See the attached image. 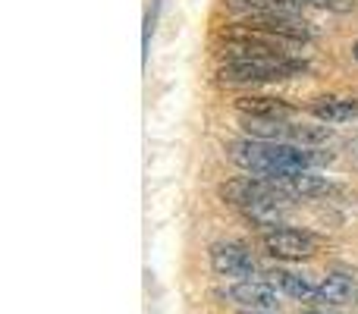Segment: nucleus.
<instances>
[{
	"mask_svg": "<svg viewBox=\"0 0 358 314\" xmlns=\"http://www.w3.org/2000/svg\"><path fill=\"white\" fill-rule=\"evenodd\" d=\"M227 157L236 166L248 170L252 176L280 179L292 176V173H305L311 166H324L334 160V151L321 148H299V145H283V142H258V138H236L227 145Z\"/></svg>",
	"mask_w": 358,
	"mask_h": 314,
	"instance_id": "nucleus-1",
	"label": "nucleus"
},
{
	"mask_svg": "<svg viewBox=\"0 0 358 314\" xmlns=\"http://www.w3.org/2000/svg\"><path fill=\"white\" fill-rule=\"evenodd\" d=\"M308 73L305 60H289V57H267V60H239L220 66V82L229 85H242V82H280L292 79V76Z\"/></svg>",
	"mask_w": 358,
	"mask_h": 314,
	"instance_id": "nucleus-2",
	"label": "nucleus"
},
{
	"mask_svg": "<svg viewBox=\"0 0 358 314\" xmlns=\"http://www.w3.org/2000/svg\"><path fill=\"white\" fill-rule=\"evenodd\" d=\"M264 248L267 255H273V258H283V261H302V258H311V255L321 248V239L311 233H305V229H271V233H264Z\"/></svg>",
	"mask_w": 358,
	"mask_h": 314,
	"instance_id": "nucleus-3",
	"label": "nucleus"
},
{
	"mask_svg": "<svg viewBox=\"0 0 358 314\" xmlns=\"http://www.w3.org/2000/svg\"><path fill=\"white\" fill-rule=\"evenodd\" d=\"M210 267L220 277H239V280H252L255 277V258L236 242H217L210 245Z\"/></svg>",
	"mask_w": 358,
	"mask_h": 314,
	"instance_id": "nucleus-4",
	"label": "nucleus"
},
{
	"mask_svg": "<svg viewBox=\"0 0 358 314\" xmlns=\"http://www.w3.org/2000/svg\"><path fill=\"white\" fill-rule=\"evenodd\" d=\"M229 299L248 311H273L280 305V292L273 286H267L264 280H242L229 290Z\"/></svg>",
	"mask_w": 358,
	"mask_h": 314,
	"instance_id": "nucleus-5",
	"label": "nucleus"
},
{
	"mask_svg": "<svg viewBox=\"0 0 358 314\" xmlns=\"http://www.w3.org/2000/svg\"><path fill=\"white\" fill-rule=\"evenodd\" d=\"M236 110L248 120H271V123H283L296 113V107L286 104L280 98H239L236 101Z\"/></svg>",
	"mask_w": 358,
	"mask_h": 314,
	"instance_id": "nucleus-6",
	"label": "nucleus"
},
{
	"mask_svg": "<svg viewBox=\"0 0 358 314\" xmlns=\"http://www.w3.org/2000/svg\"><path fill=\"white\" fill-rule=\"evenodd\" d=\"M264 283L273 286L277 292H286V296H292V299H315V292H317V286L311 283L305 273H292V271H283V267L267 271Z\"/></svg>",
	"mask_w": 358,
	"mask_h": 314,
	"instance_id": "nucleus-7",
	"label": "nucleus"
},
{
	"mask_svg": "<svg viewBox=\"0 0 358 314\" xmlns=\"http://www.w3.org/2000/svg\"><path fill=\"white\" fill-rule=\"evenodd\" d=\"M229 10L236 13H252V16H283L292 19L302 13V3L296 0H227Z\"/></svg>",
	"mask_w": 358,
	"mask_h": 314,
	"instance_id": "nucleus-8",
	"label": "nucleus"
},
{
	"mask_svg": "<svg viewBox=\"0 0 358 314\" xmlns=\"http://www.w3.org/2000/svg\"><path fill=\"white\" fill-rule=\"evenodd\" d=\"M315 302H327V305H355L358 302V283L343 273L324 277V283L317 286Z\"/></svg>",
	"mask_w": 358,
	"mask_h": 314,
	"instance_id": "nucleus-9",
	"label": "nucleus"
},
{
	"mask_svg": "<svg viewBox=\"0 0 358 314\" xmlns=\"http://www.w3.org/2000/svg\"><path fill=\"white\" fill-rule=\"evenodd\" d=\"M277 185H283L292 198H315V195H330L334 192V183L327 176H317V173L305 170V173H292V176L280 179Z\"/></svg>",
	"mask_w": 358,
	"mask_h": 314,
	"instance_id": "nucleus-10",
	"label": "nucleus"
},
{
	"mask_svg": "<svg viewBox=\"0 0 358 314\" xmlns=\"http://www.w3.org/2000/svg\"><path fill=\"white\" fill-rule=\"evenodd\" d=\"M311 113L321 123H346L358 117V98H317L311 104Z\"/></svg>",
	"mask_w": 358,
	"mask_h": 314,
	"instance_id": "nucleus-11",
	"label": "nucleus"
},
{
	"mask_svg": "<svg viewBox=\"0 0 358 314\" xmlns=\"http://www.w3.org/2000/svg\"><path fill=\"white\" fill-rule=\"evenodd\" d=\"M302 6H317V10H330V13H349L355 10V0H296Z\"/></svg>",
	"mask_w": 358,
	"mask_h": 314,
	"instance_id": "nucleus-12",
	"label": "nucleus"
},
{
	"mask_svg": "<svg viewBox=\"0 0 358 314\" xmlns=\"http://www.w3.org/2000/svg\"><path fill=\"white\" fill-rule=\"evenodd\" d=\"M157 10H161V0H155V6H151L148 16H145V35H142L145 54H148V48H151V31H155V22H157Z\"/></svg>",
	"mask_w": 358,
	"mask_h": 314,
	"instance_id": "nucleus-13",
	"label": "nucleus"
},
{
	"mask_svg": "<svg viewBox=\"0 0 358 314\" xmlns=\"http://www.w3.org/2000/svg\"><path fill=\"white\" fill-rule=\"evenodd\" d=\"M236 314H273V311H248V308H242V311H236Z\"/></svg>",
	"mask_w": 358,
	"mask_h": 314,
	"instance_id": "nucleus-14",
	"label": "nucleus"
},
{
	"mask_svg": "<svg viewBox=\"0 0 358 314\" xmlns=\"http://www.w3.org/2000/svg\"><path fill=\"white\" fill-rule=\"evenodd\" d=\"M352 54H355V60H358V41H355V48H352Z\"/></svg>",
	"mask_w": 358,
	"mask_h": 314,
	"instance_id": "nucleus-15",
	"label": "nucleus"
},
{
	"mask_svg": "<svg viewBox=\"0 0 358 314\" xmlns=\"http://www.w3.org/2000/svg\"><path fill=\"white\" fill-rule=\"evenodd\" d=\"M299 314H324V311H299Z\"/></svg>",
	"mask_w": 358,
	"mask_h": 314,
	"instance_id": "nucleus-16",
	"label": "nucleus"
}]
</instances>
